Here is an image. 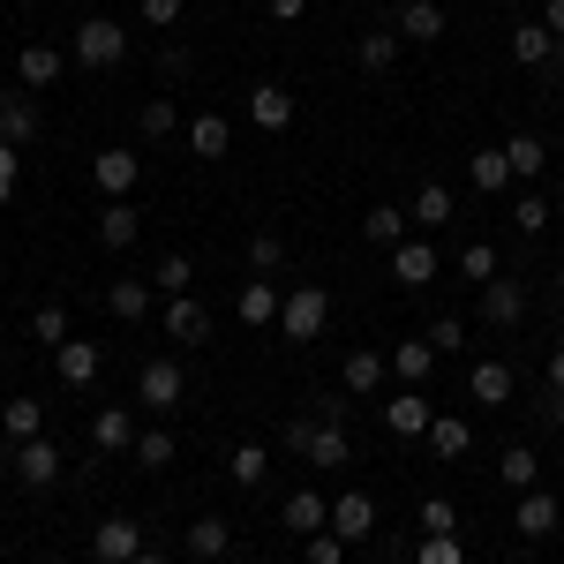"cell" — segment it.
Instances as JSON below:
<instances>
[{"instance_id": "cell-1", "label": "cell", "mask_w": 564, "mask_h": 564, "mask_svg": "<svg viewBox=\"0 0 564 564\" xmlns=\"http://www.w3.org/2000/svg\"><path fill=\"white\" fill-rule=\"evenodd\" d=\"M286 452L308 459V467H347V459H354V436H347V422H324V414L308 406V414L286 422Z\"/></svg>"}, {"instance_id": "cell-2", "label": "cell", "mask_w": 564, "mask_h": 564, "mask_svg": "<svg viewBox=\"0 0 564 564\" xmlns=\"http://www.w3.org/2000/svg\"><path fill=\"white\" fill-rule=\"evenodd\" d=\"M68 53H76L84 68H121V61H129V31H121L113 15H84L76 39H68Z\"/></svg>"}, {"instance_id": "cell-3", "label": "cell", "mask_w": 564, "mask_h": 564, "mask_svg": "<svg viewBox=\"0 0 564 564\" xmlns=\"http://www.w3.org/2000/svg\"><path fill=\"white\" fill-rule=\"evenodd\" d=\"M332 324V294L324 286H286V308H279V332L294 339V347H308L316 332Z\"/></svg>"}, {"instance_id": "cell-4", "label": "cell", "mask_w": 564, "mask_h": 564, "mask_svg": "<svg viewBox=\"0 0 564 564\" xmlns=\"http://www.w3.org/2000/svg\"><path fill=\"white\" fill-rule=\"evenodd\" d=\"M90 181L106 188V204L135 196V181H143V151H129V143H106V151L90 159Z\"/></svg>"}, {"instance_id": "cell-5", "label": "cell", "mask_w": 564, "mask_h": 564, "mask_svg": "<svg viewBox=\"0 0 564 564\" xmlns=\"http://www.w3.org/2000/svg\"><path fill=\"white\" fill-rule=\"evenodd\" d=\"M181 391H188V377H181L174 354H159V361H143V369H135V399H143L151 414H174Z\"/></svg>"}, {"instance_id": "cell-6", "label": "cell", "mask_w": 564, "mask_h": 564, "mask_svg": "<svg viewBox=\"0 0 564 564\" xmlns=\"http://www.w3.org/2000/svg\"><path fill=\"white\" fill-rule=\"evenodd\" d=\"M430 422H436V406H430V391H422V384H399V391H391V406H384V430L399 436V444L430 436Z\"/></svg>"}, {"instance_id": "cell-7", "label": "cell", "mask_w": 564, "mask_h": 564, "mask_svg": "<svg viewBox=\"0 0 564 564\" xmlns=\"http://www.w3.org/2000/svg\"><path fill=\"white\" fill-rule=\"evenodd\" d=\"M557 520H564V505H557V489H520V505H512V527H520L527 542H542V534H557Z\"/></svg>"}, {"instance_id": "cell-8", "label": "cell", "mask_w": 564, "mask_h": 564, "mask_svg": "<svg viewBox=\"0 0 564 564\" xmlns=\"http://www.w3.org/2000/svg\"><path fill=\"white\" fill-rule=\"evenodd\" d=\"M135 550H143V527L121 520V512L90 527V557H98V564H135Z\"/></svg>"}, {"instance_id": "cell-9", "label": "cell", "mask_w": 564, "mask_h": 564, "mask_svg": "<svg viewBox=\"0 0 564 564\" xmlns=\"http://www.w3.org/2000/svg\"><path fill=\"white\" fill-rule=\"evenodd\" d=\"M332 534H339V542H369V534H377V497H369V489L332 497Z\"/></svg>"}, {"instance_id": "cell-10", "label": "cell", "mask_w": 564, "mask_h": 564, "mask_svg": "<svg viewBox=\"0 0 564 564\" xmlns=\"http://www.w3.org/2000/svg\"><path fill=\"white\" fill-rule=\"evenodd\" d=\"M279 308H286V286H271V279H249V286L234 294V316H241L249 332H271V324H279Z\"/></svg>"}, {"instance_id": "cell-11", "label": "cell", "mask_w": 564, "mask_h": 564, "mask_svg": "<svg viewBox=\"0 0 564 564\" xmlns=\"http://www.w3.org/2000/svg\"><path fill=\"white\" fill-rule=\"evenodd\" d=\"M520 316H527V286H520V279H505V271H497V279L481 286V324H497V332H512Z\"/></svg>"}, {"instance_id": "cell-12", "label": "cell", "mask_w": 564, "mask_h": 564, "mask_svg": "<svg viewBox=\"0 0 564 564\" xmlns=\"http://www.w3.org/2000/svg\"><path fill=\"white\" fill-rule=\"evenodd\" d=\"M61 68H68L61 45H23V53H15V90H53Z\"/></svg>"}, {"instance_id": "cell-13", "label": "cell", "mask_w": 564, "mask_h": 564, "mask_svg": "<svg viewBox=\"0 0 564 564\" xmlns=\"http://www.w3.org/2000/svg\"><path fill=\"white\" fill-rule=\"evenodd\" d=\"M294 113H302V106H294V90H286V84H257V90H249V121H257L263 135L294 129Z\"/></svg>"}, {"instance_id": "cell-14", "label": "cell", "mask_w": 564, "mask_h": 564, "mask_svg": "<svg viewBox=\"0 0 564 564\" xmlns=\"http://www.w3.org/2000/svg\"><path fill=\"white\" fill-rule=\"evenodd\" d=\"M181 135H188V151H196L204 166H218V159L234 151V121H226V113H212V106H204V113H196Z\"/></svg>"}, {"instance_id": "cell-15", "label": "cell", "mask_w": 564, "mask_h": 564, "mask_svg": "<svg viewBox=\"0 0 564 564\" xmlns=\"http://www.w3.org/2000/svg\"><path fill=\"white\" fill-rule=\"evenodd\" d=\"M53 369H61V384H98V369H106V347L98 339H68V347H53Z\"/></svg>"}, {"instance_id": "cell-16", "label": "cell", "mask_w": 564, "mask_h": 564, "mask_svg": "<svg viewBox=\"0 0 564 564\" xmlns=\"http://www.w3.org/2000/svg\"><path fill=\"white\" fill-rule=\"evenodd\" d=\"M181 550L196 564H218L226 550H234V520H218V512H204L196 527H181Z\"/></svg>"}, {"instance_id": "cell-17", "label": "cell", "mask_w": 564, "mask_h": 564, "mask_svg": "<svg viewBox=\"0 0 564 564\" xmlns=\"http://www.w3.org/2000/svg\"><path fill=\"white\" fill-rule=\"evenodd\" d=\"M436 271H444V257H436L430 241H414V234L391 249V279H399V286H430Z\"/></svg>"}, {"instance_id": "cell-18", "label": "cell", "mask_w": 564, "mask_h": 564, "mask_svg": "<svg viewBox=\"0 0 564 564\" xmlns=\"http://www.w3.org/2000/svg\"><path fill=\"white\" fill-rule=\"evenodd\" d=\"M384 369H391V354H377V347H354V354H347V369H339L347 399H369V391H384Z\"/></svg>"}, {"instance_id": "cell-19", "label": "cell", "mask_w": 564, "mask_h": 564, "mask_svg": "<svg viewBox=\"0 0 564 564\" xmlns=\"http://www.w3.org/2000/svg\"><path fill=\"white\" fill-rule=\"evenodd\" d=\"M166 332H174L181 347H204V339H212V308L196 302V294H174V302H166Z\"/></svg>"}, {"instance_id": "cell-20", "label": "cell", "mask_w": 564, "mask_h": 564, "mask_svg": "<svg viewBox=\"0 0 564 564\" xmlns=\"http://www.w3.org/2000/svg\"><path fill=\"white\" fill-rule=\"evenodd\" d=\"M467 391H475L481 406H512V399H520V377H512V361H475Z\"/></svg>"}, {"instance_id": "cell-21", "label": "cell", "mask_w": 564, "mask_h": 564, "mask_svg": "<svg viewBox=\"0 0 564 564\" xmlns=\"http://www.w3.org/2000/svg\"><path fill=\"white\" fill-rule=\"evenodd\" d=\"M406 234H414V218L399 212V204H369V218H361V241L369 249H399Z\"/></svg>"}, {"instance_id": "cell-22", "label": "cell", "mask_w": 564, "mask_h": 564, "mask_svg": "<svg viewBox=\"0 0 564 564\" xmlns=\"http://www.w3.org/2000/svg\"><path fill=\"white\" fill-rule=\"evenodd\" d=\"M90 444L98 452H135V414L129 406H98L90 414Z\"/></svg>"}, {"instance_id": "cell-23", "label": "cell", "mask_w": 564, "mask_h": 564, "mask_svg": "<svg viewBox=\"0 0 564 564\" xmlns=\"http://www.w3.org/2000/svg\"><path fill=\"white\" fill-rule=\"evenodd\" d=\"M15 475L31 481V489H45V481H61V444H45V436H31V444H15Z\"/></svg>"}, {"instance_id": "cell-24", "label": "cell", "mask_w": 564, "mask_h": 564, "mask_svg": "<svg viewBox=\"0 0 564 564\" xmlns=\"http://www.w3.org/2000/svg\"><path fill=\"white\" fill-rule=\"evenodd\" d=\"M564 45L550 39V31H542V15H534V23H520V31H512V61H520V68H534V76H542V68H550V61H557Z\"/></svg>"}, {"instance_id": "cell-25", "label": "cell", "mask_w": 564, "mask_h": 564, "mask_svg": "<svg viewBox=\"0 0 564 564\" xmlns=\"http://www.w3.org/2000/svg\"><path fill=\"white\" fill-rule=\"evenodd\" d=\"M135 234H143L135 196H121V204H106V212H98V241H106V249H135Z\"/></svg>"}, {"instance_id": "cell-26", "label": "cell", "mask_w": 564, "mask_h": 564, "mask_svg": "<svg viewBox=\"0 0 564 564\" xmlns=\"http://www.w3.org/2000/svg\"><path fill=\"white\" fill-rule=\"evenodd\" d=\"M39 430H45V406L31 391H23V399H0V436H8V444H31Z\"/></svg>"}, {"instance_id": "cell-27", "label": "cell", "mask_w": 564, "mask_h": 564, "mask_svg": "<svg viewBox=\"0 0 564 564\" xmlns=\"http://www.w3.org/2000/svg\"><path fill=\"white\" fill-rule=\"evenodd\" d=\"M399 39L436 45L444 39V8H436V0H399Z\"/></svg>"}, {"instance_id": "cell-28", "label": "cell", "mask_w": 564, "mask_h": 564, "mask_svg": "<svg viewBox=\"0 0 564 564\" xmlns=\"http://www.w3.org/2000/svg\"><path fill=\"white\" fill-rule=\"evenodd\" d=\"M31 135H39V106H31L23 90H8V98H0V143H15V151H23Z\"/></svg>"}, {"instance_id": "cell-29", "label": "cell", "mask_w": 564, "mask_h": 564, "mask_svg": "<svg viewBox=\"0 0 564 564\" xmlns=\"http://www.w3.org/2000/svg\"><path fill=\"white\" fill-rule=\"evenodd\" d=\"M430 369H436L430 339H399V347H391V377H399V384H430Z\"/></svg>"}, {"instance_id": "cell-30", "label": "cell", "mask_w": 564, "mask_h": 564, "mask_svg": "<svg viewBox=\"0 0 564 564\" xmlns=\"http://www.w3.org/2000/svg\"><path fill=\"white\" fill-rule=\"evenodd\" d=\"M422 444H430L436 459H459V452L475 444V422H467V414H436V422H430V436H422Z\"/></svg>"}, {"instance_id": "cell-31", "label": "cell", "mask_w": 564, "mask_h": 564, "mask_svg": "<svg viewBox=\"0 0 564 564\" xmlns=\"http://www.w3.org/2000/svg\"><path fill=\"white\" fill-rule=\"evenodd\" d=\"M452 212H459V204H452V188H444V181H422V188H414V204H406L414 226H452Z\"/></svg>"}, {"instance_id": "cell-32", "label": "cell", "mask_w": 564, "mask_h": 564, "mask_svg": "<svg viewBox=\"0 0 564 564\" xmlns=\"http://www.w3.org/2000/svg\"><path fill=\"white\" fill-rule=\"evenodd\" d=\"M279 520L294 527V534H324V527H332V505H324V497H316V489H294V497H286V512H279Z\"/></svg>"}, {"instance_id": "cell-33", "label": "cell", "mask_w": 564, "mask_h": 564, "mask_svg": "<svg viewBox=\"0 0 564 564\" xmlns=\"http://www.w3.org/2000/svg\"><path fill=\"white\" fill-rule=\"evenodd\" d=\"M151 294H159V286H143V279H113V286H106V308H113L121 324H143Z\"/></svg>"}, {"instance_id": "cell-34", "label": "cell", "mask_w": 564, "mask_h": 564, "mask_svg": "<svg viewBox=\"0 0 564 564\" xmlns=\"http://www.w3.org/2000/svg\"><path fill=\"white\" fill-rule=\"evenodd\" d=\"M151 286H159V294L174 302V294H188V286H196V263L181 257V249H166V257L151 263Z\"/></svg>"}, {"instance_id": "cell-35", "label": "cell", "mask_w": 564, "mask_h": 564, "mask_svg": "<svg viewBox=\"0 0 564 564\" xmlns=\"http://www.w3.org/2000/svg\"><path fill=\"white\" fill-rule=\"evenodd\" d=\"M467 181H475L481 196H497V188L512 181V166H505V143H489V151H475V159H467Z\"/></svg>"}, {"instance_id": "cell-36", "label": "cell", "mask_w": 564, "mask_h": 564, "mask_svg": "<svg viewBox=\"0 0 564 564\" xmlns=\"http://www.w3.org/2000/svg\"><path fill=\"white\" fill-rule=\"evenodd\" d=\"M263 475H271L263 444H234V459H226V481H234V489H263Z\"/></svg>"}, {"instance_id": "cell-37", "label": "cell", "mask_w": 564, "mask_h": 564, "mask_svg": "<svg viewBox=\"0 0 564 564\" xmlns=\"http://www.w3.org/2000/svg\"><path fill=\"white\" fill-rule=\"evenodd\" d=\"M505 166H512V181L542 174V166H550V143H542V135H512V143H505Z\"/></svg>"}, {"instance_id": "cell-38", "label": "cell", "mask_w": 564, "mask_h": 564, "mask_svg": "<svg viewBox=\"0 0 564 564\" xmlns=\"http://www.w3.org/2000/svg\"><path fill=\"white\" fill-rule=\"evenodd\" d=\"M135 121H143V135H151V143H166V135H181V129H188L174 98H151V106H135Z\"/></svg>"}, {"instance_id": "cell-39", "label": "cell", "mask_w": 564, "mask_h": 564, "mask_svg": "<svg viewBox=\"0 0 564 564\" xmlns=\"http://www.w3.org/2000/svg\"><path fill=\"white\" fill-rule=\"evenodd\" d=\"M497 475H505V489H534V475H542V459H534V444H505V459H497Z\"/></svg>"}, {"instance_id": "cell-40", "label": "cell", "mask_w": 564, "mask_h": 564, "mask_svg": "<svg viewBox=\"0 0 564 564\" xmlns=\"http://www.w3.org/2000/svg\"><path fill=\"white\" fill-rule=\"evenodd\" d=\"M354 61H361V68H369V76H384L391 61H399V31H369V39L354 45Z\"/></svg>"}, {"instance_id": "cell-41", "label": "cell", "mask_w": 564, "mask_h": 564, "mask_svg": "<svg viewBox=\"0 0 564 564\" xmlns=\"http://www.w3.org/2000/svg\"><path fill=\"white\" fill-rule=\"evenodd\" d=\"M135 467H143V475L174 467V436H166V430H135Z\"/></svg>"}, {"instance_id": "cell-42", "label": "cell", "mask_w": 564, "mask_h": 564, "mask_svg": "<svg viewBox=\"0 0 564 564\" xmlns=\"http://www.w3.org/2000/svg\"><path fill=\"white\" fill-rule=\"evenodd\" d=\"M31 339H39V347H68V339H76V332H68V308L45 302L39 316H31Z\"/></svg>"}, {"instance_id": "cell-43", "label": "cell", "mask_w": 564, "mask_h": 564, "mask_svg": "<svg viewBox=\"0 0 564 564\" xmlns=\"http://www.w3.org/2000/svg\"><path fill=\"white\" fill-rule=\"evenodd\" d=\"M414 564H467V542L459 534H422L414 542Z\"/></svg>"}, {"instance_id": "cell-44", "label": "cell", "mask_w": 564, "mask_h": 564, "mask_svg": "<svg viewBox=\"0 0 564 564\" xmlns=\"http://www.w3.org/2000/svg\"><path fill=\"white\" fill-rule=\"evenodd\" d=\"M459 279L489 286V279H497V249H489V241H467V249H459Z\"/></svg>"}, {"instance_id": "cell-45", "label": "cell", "mask_w": 564, "mask_h": 564, "mask_svg": "<svg viewBox=\"0 0 564 564\" xmlns=\"http://www.w3.org/2000/svg\"><path fill=\"white\" fill-rule=\"evenodd\" d=\"M422 534H459V512H452V497H422Z\"/></svg>"}, {"instance_id": "cell-46", "label": "cell", "mask_w": 564, "mask_h": 564, "mask_svg": "<svg viewBox=\"0 0 564 564\" xmlns=\"http://www.w3.org/2000/svg\"><path fill=\"white\" fill-rule=\"evenodd\" d=\"M279 263H286V241H279V234H257V241H249V271H257V279H271Z\"/></svg>"}, {"instance_id": "cell-47", "label": "cell", "mask_w": 564, "mask_h": 564, "mask_svg": "<svg viewBox=\"0 0 564 564\" xmlns=\"http://www.w3.org/2000/svg\"><path fill=\"white\" fill-rule=\"evenodd\" d=\"M512 226H520V234H542V226H550V196H520V204H512Z\"/></svg>"}, {"instance_id": "cell-48", "label": "cell", "mask_w": 564, "mask_h": 564, "mask_svg": "<svg viewBox=\"0 0 564 564\" xmlns=\"http://www.w3.org/2000/svg\"><path fill=\"white\" fill-rule=\"evenodd\" d=\"M422 339H430L436 354H452V347H467V324H459V316H436V324L422 332Z\"/></svg>"}, {"instance_id": "cell-49", "label": "cell", "mask_w": 564, "mask_h": 564, "mask_svg": "<svg viewBox=\"0 0 564 564\" xmlns=\"http://www.w3.org/2000/svg\"><path fill=\"white\" fill-rule=\"evenodd\" d=\"M308 564H347V542H339V534H332V527H324V534H308V550H302Z\"/></svg>"}, {"instance_id": "cell-50", "label": "cell", "mask_w": 564, "mask_h": 564, "mask_svg": "<svg viewBox=\"0 0 564 564\" xmlns=\"http://www.w3.org/2000/svg\"><path fill=\"white\" fill-rule=\"evenodd\" d=\"M534 422H542V430H564V391H534Z\"/></svg>"}, {"instance_id": "cell-51", "label": "cell", "mask_w": 564, "mask_h": 564, "mask_svg": "<svg viewBox=\"0 0 564 564\" xmlns=\"http://www.w3.org/2000/svg\"><path fill=\"white\" fill-rule=\"evenodd\" d=\"M143 23H151V31H174V23H181V0H143Z\"/></svg>"}, {"instance_id": "cell-52", "label": "cell", "mask_w": 564, "mask_h": 564, "mask_svg": "<svg viewBox=\"0 0 564 564\" xmlns=\"http://www.w3.org/2000/svg\"><path fill=\"white\" fill-rule=\"evenodd\" d=\"M15 174H23V151H15V143H0V204H8V188H15Z\"/></svg>"}, {"instance_id": "cell-53", "label": "cell", "mask_w": 564, "mask_h": 564, "mask_svg": "<svg viewBox=\"0 0 564 564\" xmlns=\"http://www.w3.org/2000/svg\"><path fill=\"white\" fill-rule=\"evenodd\" d=\"M302 8H308V0H263V15H271V23H294Z\"/></svg>"}, {"instance_id": "cell-54", "label": "cell", "mask_w": 564, "mask_h": 564, "mask_svg": "<svg viewBox=\"0 0 564 564\" xmlns=\"http://www.w3.org/2000/svg\"><path fill=\"white\" fill-rule=\"evenodd\" d=\"M542 31H550V39L564 45V0H550V8H542Z\"/></svg>"}, {"instance_id": "cell-55", "label": "cell", "mask_w": 564, "mask_h": 564, "mask_svg": "<svg viewBox=\"0 0 564 564\" xmlns=\"http://www.w3.org/2000/svg\"><path fill=\"white\" fill-rule=\"evenodd\" d=\"M542 384H550V391H564V347L550 354V369H542Z\"/></svg>"}, {"instance_id": "cell-56", "label": "cell", "mask_w": 564, "mask_h": 564, "mask_svg": "<svg viewBox=\"0 0 564 564\" xmlns=\"http://www.w3.org/2000/svg\"><path fill=\"white\" fill-rule=\"evenodd\" d=\"M135 564H174V557H166V550H151V542H143V550H135Z\"/></svg>"}, {"instance_id": "cell-57", "label": "cell", "mask_w": 564, "mask_h": 564, "mask_svg": "<svg viewBox=\"0 0 564 564\" xmlns=\"http://www.w3.org/2000/svg\"><path fill=\"white\" fill-rule=\"evenodd\" d=\"M347 564H384V557H347Z\"/></svg>"}, {"instance_id": "cell-58", "label": "cell", "mask_w": 564, "mask_h": 564, "mask_svg": "<svg viewBox=\"0 0 564 564\" xmlns=\"http://www.w3.org/2000/svg\"><path fill=\"white\" fill-rule=\"evenodd\" d=\"M557 212H564V174H557Z\"/></svg>"}, {"instance_id": "cell-59", "label": "cell", "mask_w": 564, "mask_h": 564, "mask_svg": "<svg viewBox=\"0 0 564 564\" xmlns=\"http://www.w3.org/2000/svg\"><path fill=\"white\" fill-rule=\"evenodd\" d=\"M557 302H564V271H557Z\"/></svg>"}, {"instance_id": "cell-60", "label": "cell", "mask_w": 564, "mask_h": 564, "mask_svg": "<svg viewBox=\"0 0 564 564\" xmlns=\"http://www.w3.org/2000/svg\"><path fill=\"white\" fill-rule=\"evenodd\" d=\"M0 384H8V361H0Z\"/></svg>"}, {"instance_id": "cell-61", "label": "cell", "mask_w": 564, "mask_h": 564, "mask_svg": "<svg viewBox=\"0 0 564 564\" xmlns=\"http://www.w3.org/2000/svg\"><path fill=\"white\" fill-rule=\"evenodd\" d=\"M557 113H564V106H557Z\"/></svg>"}]
</instances>
